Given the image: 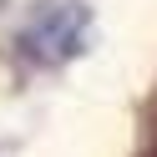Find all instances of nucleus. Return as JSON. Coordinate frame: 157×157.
<instances>
[{
    "instance_id": "f257e3e1",
    "label": "nucleus",
    "mask_w": 157,
    "mask_h": 157,
    "mask_svg": "<svg viewBox=\"0 0 157 157\" xmlns=\"http://www.w3.org/2000/svg\"><path fill=\"white\" fill-rule=\"evenodd\" d=\"M86 36V10H76V5H56V10L36 15L31 25H25L21 46L31 56H41V61H66V56L81 46Z\"/></svg>"
}]
</instances>
